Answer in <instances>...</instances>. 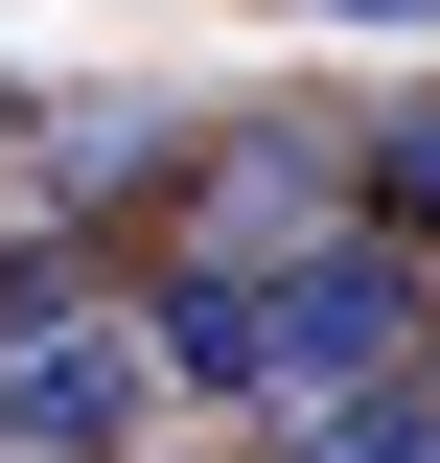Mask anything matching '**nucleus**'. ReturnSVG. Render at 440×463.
I'll use <instances>...</instances> for the list:
<instances>
[{"instance_id": "f257e3e1", "label": "nucleus", "mask_w": 440, "mask_h": 463, "mask_svg": "<svg viewBox=\"0 0 440 463\" xmlns=\"http://www.w3.org/2000/svg\"><path fill=\"white\" fill-rule=\"evenodd\" d=\"M394 347H417V255L394 232H301V255H186L163 279V347L139 371H186V394H371Z\"/></svg>"}, {"instance_id": "f03ea898", "label": "nucleus", "mask_w": 440, "mask_h": 463, "mask_svg": "<svg viewBox=\"0 0 440 463\" xmlns=\"http://www.w3.org/2000/svg\"><path fill=\"white\" fill-rule=\"evenodd\" d=\"M139 417H163V371L116 325H0V440H47V463H139Z\"/></svg>"}, {"instance_id": "7ed1b4c3", "label": "nucleus", "mask_w": 440, "mask_h": 463, "mask_svg": "<svg viewBox=\"0 0 440 463\" xmlns=\"http://www.w3.org/2000/svg\"><path fill=\"white\" fill-rule=\"evenodd\" d=\"M325 139H232V163H209V255H301V209H325Z\"/></svg>"}, {"instance_id": "20e7f679", "label": "nucleus", "mask_w": 440, "mask_h": 463, "mask_svg": "<svg viewBox=\"0 0 440 463\" xmlns=\"http://www.w3.org/2000/svg\"><path fill=\"white\" fill-rule=\"evenodd\" d=\"M163 163H186L163 116H70V209H139V185H163Z\"/></svg>"}, {"instance_id": "39448f33", "label": "nucleus", "mask_w": 440, "mask_h": 463, "mask_svg": "<svg viewBox=\"0 0 440 463\" xmlns=\"http://www.w3.org/2000/svg\"><path fill=\"white\" fill-rule=\"evenodd\" d=\"M371 209H394V232H440V93H417V116L371 139Z\"/></svg>"}, {"instance_id": "423d86ee", "label": "nucleus", "mask_w": 440, "mask_h": 463, "mask_svg": "<svg viewBox=\"0 0 440 463\" xmlns=\"http://www.w3.org/2000/svg\"><path fill=\"white\" fill-rule=\"evenodd\" d=\"M325 24H440V0H325Z\"/></svg>"}, {"instance_id": "0eeeda50", "label": "nucleus", "mask_w": 440, "mask_h": 463, "mask_svg": "<svg viewBox=\"0 0 440 463\" xmlns=\"http://www.w3.org/2000/svg\"><path fill=\"white\" fill-rule=\"evenodd\" d=\"M417 463H440V417H417Z\"/></svg>"}]
</instances>
